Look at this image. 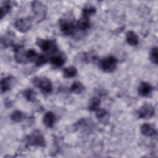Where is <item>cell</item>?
I'll return each mask as SVG.
<instances>
[{
	"instance_id": "4316f807",
	"label": "cell",
	"mask_w": 158,
	"mask_h": 158,
	"mask_svg": "<svg viewBox=\"0 0 158 158\" xmlns=\"http://www.w3.org/2000/svg\"><path fill=\"white\" fill-rule=\"evenodd\" d=\"M96 112V116L97 118L100 119V120L103 119L107 115V112L105 109H99Z\"/></svg>"
},
{
	"instance_id": "2e32d148",
	"label": "cell",
	"mask_w": 158,
	"mask_h": 158,
	"mask_svg": "<svg viewBox=\"0 0 158 158\" xmlns=\"http://www.w3.org/2000/svg\"><path fill=\"white\" fill-rule=\"evenodd\" d=\"M49 60L51 63L57 67H62L65 62V58L63 55L61 54H56L52 56Z\"/></svg>"
},
{
	"instance_id": "cb8c5ba5",
	"label": "cell",
	"mask_w": 158,
	"mask_h": 158,
	"mask_svg": "<svg viewBox=\"0 0 158 158\" xmlns=\"http://www.w3.org/2000/svg\"><path fill=\"white\" fill-rule=\"evenodd\" d=\"M96 8L92 6L86 7L82 10V16L87 18H89L90 16L93 15L96 12Z\"/></svg>"
},
{
	"instance_id": "8fae6325",
	"label": "cell",
	"mask_w": 158,
	"mask_h": 158,
	"mask_svg": "<svg viewBox=\"0 0 158 158\" xmlns=\"http://www.w3.org/2000/svg\"><path fill=\"white\" fill-rule=\"evenodd\" d=\"M153 87L147 82H141L138 87V93L143 97L148 96L152 91Z\"/></svg>"
},
{
	"instance_id": "277c9868",
	"label": "cell",
	"mask_w": 158,
	"mask_h": 158,
	"mask_svg": "<svg viewBox=\"0 0 158 158\" xmlns=\"http://www.w3.org/2000/svg\"><path fill=\"white\" fill-rule=\"evenodd\" d=\"M36 43L38 46L44 52H56L57 51V46L54 41L38 38Z\"/></svg>"
},
{
	"instance_id": "7a4b0ae2",
	"label": "cell",
	"mask_w": 158,
	"mask_h": 158,
	"mask_svg": "<svg viewBox=\"0 0 158 158\" xmlns=\"http://www.w3.org/2000/svg\"><path fill=\"white\" fill-rule=\"evenodd\" d=\"M26 142L30 146L44 147L46 146V141L43 135L40 131L35 130L30 135L25 138Z\"/></svg>"
},
{
	"instance_id": "e0dca14e",
	"label": "cell",
	"mask_w": 158,
	"mask_h": 158,
	"mask_svg": "<svg viewBox=\"0 0 158 158\" xmlns=\"http://www.w3.org/2000/svg\"><path fill=\"white\" fill-rule=\"evenodd\" d=\"M77 74V70L73 66H70L65 68L63 70V75L66 78L74 77Z\"/></svg>"
},
{
	"instance_id": "44dd1931",
	"label": "cell",
	"mask_w": 158,
	"mask_h": 158,
	"mask_svg": "<svg viewBox=\"0 0 158 158\" xmlns=\"http://www.w3.org/2000/svg\"><path fill=\"white\" fill-rule=\"evenodd\" d=\"M10 118L15 122H20L25 119V114L23 112L17 110L12 113Z\"/></svg>"
},
{
	"instance_id": "5b68a950",
	"label": "cell",
	"mask_w": 158,
	"mask_h": 158,
	"mask_svg": "<svg viewBox=\"0 0 158 158\" xmlns=\"http://www.w3.org/2000/svg\"><path fill=\"white\" fill-rule=\"evenodd\" d=\"M32 11L38 22L43 20L46 14V7L41 2L38 1H33L31 2Z\"/></svg>"
},
{
	"instance_id": "3957f363",
	"label": "cell",
	"mask_w": 158,
	"mask_h": 158,
	"mask_svg": "<svg viewBox=\"0 0 158 158\" xmlns=\"http://www.w3.org/2000/svg\"><path fill=\"white\" fill-rule=\"evenodd\" d=\"M117 65V59L113 56H109L100 61L99 65L102 71L110 73L114 72Z\"/></svg>"
},
{
	"instance_id": "9a60e30c",
	"label": "cell",
	"mask_w": 158,
	"mask_h": 158,
	"mask_svg": "<svg viewBox=\"0 0 158 158\" xmlns=\"http://www.w3.org/2000/svg\"><path fill=\"white\" fill-rule=\"evenodd\" d=\"M76 28L80 29V30L84 31L88 30L90 27V22L89 18L81 17L76 23Z\"/></svg>"
},
{
	"instance_id": "d6986e66",
	"label": "cell",
	"mask_w": 158,
	"mask_h": 158,
	"mask_svg": "<svg viewBox=\"0 0 158 158\" xmlns=\"http://www.w3.org/2000/svg\"><path fill=\"white\" fill-rule=\"evenodd\" d=\"M85 89V87L83 85V84L80 82V81H74L70 88V90L74 93H77V94H80L81 93H82L83 91Z\"/></svg>"
},
{
	"instance_id": "52a82bcc",
	"label": "cell",
	"mask_w": 158,
	"mask_h": 158,
	"mask_svg": "<svg viewBox=\"0 0 158 158\" xmlns=\"http://www.w3.org/2000/svg\"><path fill=\"white\" fill-rule=\"evenodd\" d=\"M59 27L61 32L65 36H70L75 33L76 26L73 22L65 19L59 20Z\"/></svg>"
},
{
	"instance_id": "5bb4252c",
	"label": "cell",
	"mask_w": 158,
	"mask_h": 158,
	"mask_svg": "<svg viewBox=\"0 0 158 158\" xmlns=\"http://www.w3.org/2000/svg\"><path fill=\"white\" fill-rule=\"evenodd\" d=\"M126 41L129 45L135 46L139 43V38L133 31L130 30L126 33Z\"/></svg>"
},
{
	"instance_id": "484cf974",
	"label": "cell",
	"mask_w": 158,
	"mask_h": 158,
	"mask_svg": "<svg viewBox=\"0 0 158 158\" xmlns=\"http://www.w3.org/2000/svg\"><path fill=\"white\" fill-rule=\"evenodd\" d=\"M47 61H48V59L46 57V56L43 55H40V56H38V57H36V59L34 62L36 66L40 67L45 64L47 62Z\"/></svg>"
},
{
	"instance_id": "ac0fdd59",
	"label": "cell",
	"mask_w": 158,
	"mask_h": 158,
	"mask_svg": "<svg viewBox=\"0 0 158 158\" xmlns=\"http://www.w3.org/2000/svg\"><path fill=\"white\" fill-rule=\"evenodd\" d=\"M101 101L98 97L93 98L89 102L88 109L91 111H96L99 109Z\"/></svg>"
},
{
	"instance_id": "7402d4cb",
	"label": "cell",
	"mask_w": 158,
	"mask_h": 158,
	"mask_svg": "<svg viewBox=\"0 0 158 158\" xmlns=\"http://www.w3.org/2000/svg\"><path fill=\"white\" fill-rule=\"evenodd\" d=\"M23 94L24 97L28 101L34 102L36 99V93L32 89H27L25 90Z\"/></svg>"
},
{
	"instance_id": "7c38bea8",
	"label": "cell",
	"mask_w": 158,
	"mask_h": 158,
	"mask_svg": "<svg viewBox=\"0 0 158 158\" xmlns=\"http://www.w3.org/2000/svg\"><path fill=\"white\" fill-rule=\"evenodd\" d=\"M141 132L146 136L151 137L156 135L157 131L153 125L150 123H144L141 127Z\"/></svg>"
},
{
	"instance_id": "ffe728a7",
	"label": "cell",
	"mask_w": 158,
	"mask_h": 158,
	"mask_svg": "<svg viewBox=\"0 0 158 158\" xmlns=\"http://www.w3.org/2000/svg\"><path fill=\"white\" fill-rule=\"evenodd\" d=\"M13 5V2L12 1H5L2 3L1 9V18L2 19L4 15H6L11 9Z\"/></svg>"
},
{
	"instance_id": "4fadbf2b",
	"label": "cell",
	"mask_w": 158,
	"mask_h": 158,
	"mask_svg": "<svg viewBox=\"0 0 158 158\" xmlns=\"http://www.w3.org/2000/svg\"><path fill=\"white\" fill-rule=\"evenodd\" d=\"M56 121V117L52 112H46L43 118V123L48 128H52Z\"/></svg>"
},
{
	"instance_id": "6da1fadb",
	"label": "cell",
	"mask_w": 158,
	"mask_h": 158,
	"mask_svg": "<svg viewBox=\"0 0 158 158\" xmlns=\"http://www.w3.org/2000/svg\"><path fill=\"white\" fill-rule=\"evenodd\" d=\"M33 84L39 88L44 94H49L52 91V85L51 80L46 77H35L32 79Z\"/></svg>"
},
{
	"instance_id": "d4e9b609",
	"label": "cell",
	"mask_w": 158,
	"mask_h": 158,
	"mask_svg": "<svg viewBox=\"0 0 158 158\" xmlns=\"http://www.w3.org/2000/svg\"><path fill=\"white\" fill-rule=\"evenodd\" d=\"M158 48L157 47L155 46L153 47L150 51V59L152 63L155 64L156 65L157 64L158 62Z\"/></svg>"
},
{
	"instance_id": "603a6c76",
	"label": "cell",
	"mask_w": 158,
	"mask_h": 158,
	"mask_svg": "<svg viewBox=\"0 0 158 158\" xmlns=\"http://www.w3.org/2000/svg\"><path fill=\"white\" fill-rule=\"evenodd\" d=\"M25 57L27 62H34L38 57V54L34 49H30L25 52Z\"/></svg>"
},
{
	"instance_id": "8992f818",
	"label": "cell",
	"mask_w": 158,
	"mask_h": 158,
	"mask_svg": "<svg viewBox=\"0 0 158 158\" xmlns=\"http://www.w3.org/2000/svg\"><path fill=\"white\" fill-rule=\"evenodd\" d=\"M32 24V18L27 17L17 19L14 23V27L18 31L22 33H25L31 29Z\"/></svg>"
},
{
	"instance_id": "9c48e42d",
	"label": "cell",
	"mask_w": 158,
	"mask_h": 158,
	"mask_svg": "<svg viewBox=\"0 0 158 158\" xmlns=\"http://www.w3.org/2000/svg\"><path fill=\"white\" fill-rule=\"evenodd\" d=\"M14 57L15 60L19 64L26 63L27 59L25 57V51L23 45H14Z\"/></svg>"
},
{
	"instance_id": "ba28073f",
	"label": "cell",
	"mask_w": 158,
	"mask_h": 158,
	"mask_svg": "<svg viewBox=\"0 0 158 158\" xmlns=\"http://www.w3.org/2000/svg\"><path fill=\"white\" fill-rule=\"evenodd\" d=\"M155 110L150 104H144L138 110V117L140 118H149L154 116Z\"/></svg>"
},
{
	"instance_id": "30bf717a",
	"label": "cell",
	"mask_w": 158,
	"mask_h": 158,
	"mask_svg": "<svg viewBox=\"0 0 158 158\" xmlns=\"http://www.w3.org/2000/svg\"><path fill=\"white\" fill-rule=\"evenodd\" d=\"M15 84V78L12 76H8L3 78L1 81V91L4 93L9 90Z\"/></svg>"
}]
</instances>
